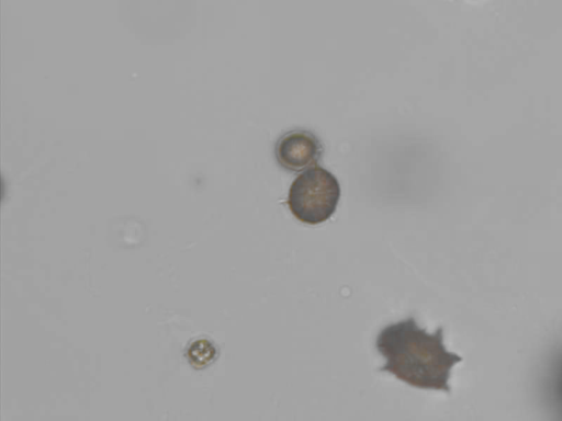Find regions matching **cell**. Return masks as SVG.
I'll use <instances>...</instances> for the list:
<instances>
[{
    "label": "cell",
    "mask_w": 562,
    "mask_h": 421,
    "mask_svg": "<svg viewBox=\"0 0 562 421\" xmlns=\"http://www.w3.org/2000/svg\"><path fill=\"white\" fill-rule=\"evenodd\" d=\"M340 200V184L328 170L315 166L292 182L288 206L302 223L317 225L329 219Z\"/></svg>",
    "instance_id": "7a4b0ae2"
},
{
    "label": "cell",
    "mask_w": 562,
    "mask_h": 421,
    "mask_svg": "<svg viewBox=\"0 0 562 421\" xmlns=\"http://www.w3.org/2000/svg\"><path fill=\"white\" fill-rule=\"evenodd\" d=\"M216 355L213 343L206 339L192 342L187 350V357L192 366L201 368L210 364Z\"/></svg>",
    "instance_id": "277c9868"
},
{
    "label": "cell",
    "mask_w": 562,
    "mask_h": 421,
    "mask_svg": "<svg viewBox=\"0 0 562 421\" xmlns=\"http://www.w3.org/2000/svg\"><path fill=\"white\" fill-rule=\"evenodd\" d=\"M274 155L284 170L300 172L316 166L323 155V145L313 133L294 129L278 139Z\"/></svg>",
    "instance_id": "3957f363"
},
{
    "label": "cell",
    "mask_w": 562,
    "mask_h": 421,
    "mask_svg": "<svg viewBox=\"0 0 562 421\" xmlns=\"http://www.w3.org/2000/svg\"><path fill=\"white\" fill-rule=\"evenodd\" d=\"M375 348L385 359L380 371L420 389L450 392L451 369L462 361L446 349L442 327L429 333L414 317L384 327L376 337Z\"/></svg>",
    "instance_id": "6da1fadb"
}]
</instances>
